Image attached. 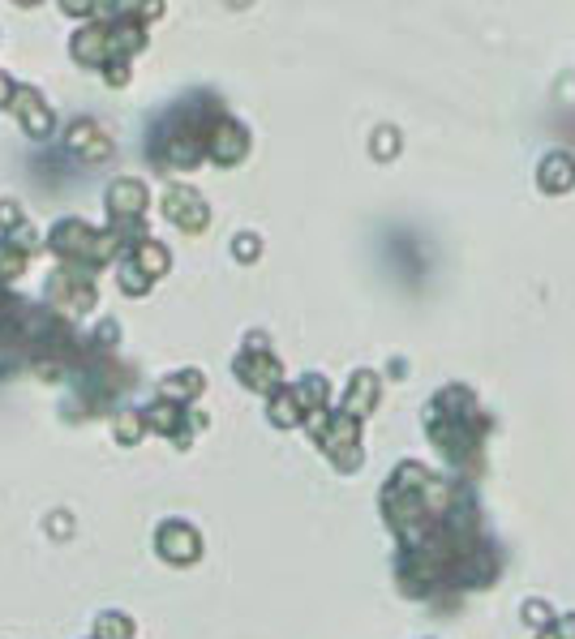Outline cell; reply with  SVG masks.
Returning a JSON list of instances; mask_svg holds the SVG:
<instances>
[{
	"label": "cell",
	"instance_id": "cell-8",
	"mask_svg": "<svg viewBox=\"0 0 575 639\" xmlns=\"http://www.w3.org/2000/svg\"><path fill=\"white\" fill-rule=\"evenodd\" d=\"M275 421H279V425H297V421H301V407H297V399H292V395H279V399H275Z\"/></svg>",
	"mask_w": 575,
	"mask_h": 639
},
{
	"label": "cell",
	"instance_id": "cell-4",
	"mask_svg": "<svg viewBox=\"0 0 575 639\" xmlns=\"http://www.w3.org/2000/svg\"><path fill=\"white\" fill-rule=\"evenodd\" d=\"M211 155L219 159V163H232V159L245 155V134H240L232 120H219L215 125V151Z\"/></svg>",
	"mask_w": 575,
	"mask_h": 639
},
{
	"label": "cell",
	"instance_id": "cell-7",
	"mask_svg": "<svg viewBox=\"0 0 575 639\" xmlns=\"http://www.w3.org/2000/svg\"><path fill=\"white\" fill-rule=\"evenodd\" d=\"M194 390H202V378L198 373H180V378H172V382L163 387V395H168V399H185V395H194Z\"/></svg>",
	"mask_w": 575,
	"mask_h": 639
},
{
	"label": "cell",
	"instance_id": "cell-3",
	"mask_svg": "<svg viewBox=\"0 0 575 639\" xmlns=\"http://www.w3.org/2000/svg\"><path fill=\"white\" fill-rule=\"evenodd\" d=\"M237 373L249 382L254 390H271V382L279 378V365L271 361V356H240V365Z\"/></svg>",
	"mask_w": 575,
	"mask_h": 639
},
{
	"label": "cell",
	"instance_id": "cell-12",
	"mask_svg": "<svg viewBox=\"0 0 575 639\" xmlns=\"http://www.w3.org/2000/svg\"><path fill=\"white\" fill-rule=\"evenodd\" d=\"M258 253V241L254 236H240V258H254Z\"/></svg>",
	"mask_w": 575,
	"mask_h": 639
},
{
	"label": "cell",
	"instance_id": "cell-5",
	"mask_svg": "<svg viewBox=\"0 0 575 639\" xmlns=\"http://www.w3.org/2000/svg\"><path fill=\"white\" fill-rule=\"evenodd\" d=\"M575 180V163L567 155H550L541 163V185L550 189V194H562V189H571Z\"/></svg>",
	"mask_w": 575,
	"mask_h": 639
},
{
	"label": "cell",
	"instance_id": "cell-10",
	"mask_svg": "<svg viewBox=\"0 0 575 639\" xmlns=\"http://www.w3.org/2000/svg\"><path fill=\"white\" fill-rule=\"evenodd\" d=\"M125 635V622L120 618H103V639H120Z\"/></svg>",
	"mask_w": 575,
	"mask_h": 639
},
{
	"label": "cell",
	"instance_id": "cell-9",
	"mask_svg": "<svg viewBox=\"0 0 575 639\" xmlns=\"http://www.w3.org/2000/svg\"><path fill=\"white\" fill-rule=\"evenodd\" d=\"M524 618H528V622H536L541 631H550V609H545L541 600H528V605H524Z\"/></svg>",
	"mask_w": 575,
	"mask_h": 639
},
{
	"label": "cell",
	"instance_id": "cell-1",
	"mask_svg": "<svg viewBox=\"0 0 575 639\" xmlns=\"http://www.w3.org/2000/svg\"><path fill=\"white\" fill-rule=\"evenodd\" d=\"M163 206L172 211V219H177L180 228H202V223H206V206H202V202L189 194V189H172Z\"/></svg>",
	"mask_w": 575,
	"mask_h": 639
},
{
	"label": "cell",
	"instance_id": "cell-6",
	"mask_svg": "<svg viewBox=\"0 0 575 639\" xmlns=\"http://www.w3.org/2000/svg\"><path fill=\"white\" fill-rule=\"evenodd\" d=\"M159 549H168L172 562H189L198 554V541H194L189 528H168V532H159Z\"/></svg>",
	"mask_w": 575,
	"mask_h": 639
},
{
	"label": "cell",
	"instance_id": "cell-11",
	"mask_svg": "<svg viewBox=\"0 0 575 639\" xmlns=\"http://www.w3.org/2000/svg\"><path fill=\"white\" fill-rule=\"evenodd\" d=\"M550 631H554L558 639H575V614H571V618H562L558 626H550Z\"/></svg>",
	"mask_w": 575,
	"mask_h": 639
},
{
	"label": "cell",
	"instance_id": "cell-2",
	"mask_svg": "<svg viewBox=\"0 0 575 639\" xmlns=\"http://www.w3.org/2000/svg\"><path fill=\"white\" fill-rule=\"evenodd\" d=\"M374 404H378V378L374 373H357L348 399H344V416H361V412H370Z\"/></svg>",
	"mask_w": 575,
	"mask_h": 639
}]
</instances>
